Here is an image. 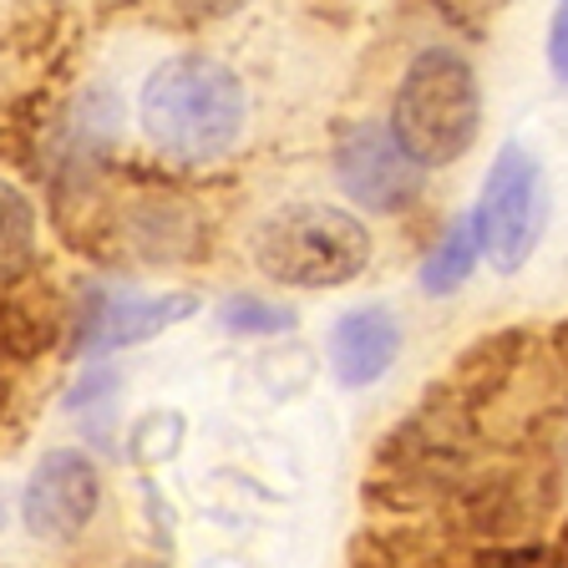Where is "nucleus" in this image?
I'll list each match as a JSON object with an SVG mask.
<instances>
[{"label":"nucleus","instance_id":"nucleus-14","mask_svg":"<svg viewBox=\"0 0 568 568\" xmlns=\"http://www.w3.org/2000/svg\"><path fill=\"white\" fill-rule=\"evenodd\" d=\"M112 390H118V371H87L82 381H77V390H71L67 396V406L71 412H87V406H97L102 402V396H112Z\"/></svg>","mask_w":568,"mask_h":568},{"label":"nucleus","instance_id":"nucleus-13","mask_svg":"<svg viewBox=\"0 0 568 568\" xmlns=\"http://www.w3.org/2000/svg\"><path fill=\"white\" fill-rule=\"evenodd\" d=\"M138 6H148V16H158L168 26H203L234 16L244 0H138Z\"/></svg>","mask_w":568,"mask_h":568},{"label":"nucleus","instance_id":"nucleus-11","mask_svg":"<svg viewBox=\"0 0 568 568\" xmlns=\"http://www.w3.org/2000/svg\"><path fill=\"white\" fill-rule=\"evenodd\" d=\"M473 264H477V234H473V219H467V224H452L447 234H442V244L426 254L422 290L426 295H447V290H457V284L473 274Z\"/></svg>","mask_w":568,"mask_h":568},{"label":"nucleus","instance_id":"nucleus-10","mask_svg":"<svg viewBox=\"0 0 568 568\" xmlns=\"http://www.w3.org/2000/svg\"><path fill=\"white\" fill-rule=\"evenodd\" d=\"M36 270V203L0 178V284Z\"/></svg>","mask_w":568,"mask_h":568},{"label":"nucleus","instance_id":"nucleus-2","mask_svg":"<svg viewBox=\"0 0 568 568\" xmlns=\"http://www.w3.org/2000/svg\"><path fill=\"white\" fill-rule=\"evenodd\" d=\"M477 128H483V92L473 61L452 47H426L406 67L390 102L396 142L422 168H447L477 142Z\"/></svg>","mask_w":568,"mask_h":568},{"label":"nucleus","instance_id":"nucleus-9","mask_svg":"<svg viewBox=\"0 0 568 568\" xmlns=\"http://www.w3.org/2000/svg\"><path fill=\"white\" fill-rule=\"evenodd\" d=\"M396 351H402V331H396V320L381 305L351 310L331 331V366L341 376V386H371V381H381L396 366Z\"/></svg>","mask_w":568,"mask_h":568},{"label":"nucleus","instance_id":"nucleus-12","mask_svg":"<svg viewBox=\"0 0 568 568\" xmlns=\"http://www.w3.org/2000/svg\"><path fill=\"white\" fill-rule=\"evenodd\" d=\"M219 325L229 335H280L295 325V310L290 305H274V300H260V295H229L219 305Z\"/></svg>","mask_w":568,"mask_h":568},{"label":"nucleus","instance_id":"nucleus-18","mask_svg":"<svg viewBox=\"0 0 568 568\" xmlns=\"http://www.w3.org/2000/svg\"><path fill=\"white\" fill-rule=\"evenodd\" d=\"M544 568H568V523L558 528V538H554V548H548Z\"/></svg>","mask_w":568,"mask_h":568},{"label":"nucleus","instance_id":"nucleus-5","mask_svg":"<svg viewBox=\"0 0 568 568\" xmlns=\"http://www.w3.org/2000/svg\"><path fill=\"white\" fill-rule=\"evenodd\" d=\"M335 178L371 213H402L422 199V163L381 122H351L335 142Z\"/></svg>","mask_w":568,"mask_h":568},{"label":"nucleus","instance_id":"nucleus-17","mask_svg":"<svg viewBox=\"0 0 568 568\" xmlns=\"http://www.w3.org/2000/svg\"><path fill=\"white\" fill-rule=\"evenodd\" d=\"M548 355H554V366L568 376V320L554 325V335H548Z\"/></svg>","mask_w":568,"mask_h":568},{"label":"nucleus","instance_id":"nucleus-15","mask_svg":"<svg viewBox=\"0 0 568 568\" xmlns=\"http://www.w3.org/2000/svg\"><path fill=\"white\" fill-rule=\"evenodd\" d=\"M548 67H554V77L568 87V0H558L554 26H548Z\"/></svg>","mask_w":568,"mask_h":568},{"label":"nucleus","instance_id":"nucleus-7","mask_svg":"<svg viewBox=\"0 0 568 568\" xmlns=\"http://www.w3.org/2000/svg\"><path fill=\"white\" fill-rule=\"evenodd\" d=\"M102 508V473L87 452L57 447L36 462L31 483L21 493V523L41 544H67Z\"/></svg>","mask_w":568,"mask_h":568},{"label":"nucleus","instance_id":"nucleus-8","mask_svg":"<svg viewBox=\"0 0 568 568\" xmlns=\"http://www.w3.org/2000/svg\"><path fill=\"white\" fill-rule=\"evenodd\" d=\"M71 331V305L57 284L47 280H11L0 290V361H41L47 351H57L61 335Z\"/></svg>","mask_w":568,"mask_h":568},{"label":"nucleus","instance_id":"nucleus-1","mask_svg":"<svg viewBox=\"0 0 568 568\" xmlns=\"http://www.w3.org/2000/svg\"><path fill=\"white\" fill-rule=\"evenodd\" d=\"M138 118L148 142L163 158L213 163V158H224L244 138L248 97H244V82L224 61L203 57V51H183V57H168L142 82Z\"/></svg>","mask_w":568,"mask_h":568},{"label":"nucleus","instance_id":"nucleus-6","mask_svg":"<svg viewBox=\"0 0 568 568\" xmlns=\"http://www.w3.org/2000/svg\"><path fill=\"white\" fill-rule=\"evenodd\" d=\"M199 310L193 295H112V290H97L82 284V295L71 300V351L82 355H102V351H128V345L153 341L158 331L189 320Z\"/></svg>","mask_w":568,"mask_h":568},{"label":"nucleus","instance_id":"nucleus-16","mask_svg":"<svg viewBox=\"0 0 568 568\" xmlns=\"http://www.w3.org/2000/svg\"><path fill=\"white\" fill-rule=\"evenodd\" d=\"M437 6L452 16V21L467 26V31H483V26L497 16V6H503V0H437Z\"/></svg>","mask_w":568,"mask_h":568},{"label":"nucleus","instance_id":"nucleus-3","mask_svg":"<svg viewBox=\"0 0 568 568\" xmlns=\"http://www.w3.org/2000/svg\"><path fill=\"white\" fill-rule=\"evenodd\" d=\"M254 264L290 290H335L371 264L366 224L331 203H290L254 229Z\"/></svg>","mask_w":568,"mask_h":568},{"label":"nucleus","instance_id":"nucleus-19","mask_svg":"<svg viewBox=\"0 0 568 568\" xmlns=\"http://www.w3.org/2000/svg\"><path fill=\"white\" fill-rule=\"evenodd\" d=\"M0 528H6V503H0Z\"/></svg>","mask_w":568,"mask_h":568},{"label":"nucleus","instance_id":"nucleus-4","mask_svg":"<svg viewBox=\"0 0 568 568\" xmlns=\"http://www.w3.org/2000/svg\"><path fill=\"white\" fill-rule=\"evenodd\" d=\"M544 173L523 148H503L497 163L487 168L483 199H477L473 213V234L477 248L497 264L503 274L523 270L528 254L538 248V234H544Z\"/></svg>","mask_w":568,"mask_h":568}]
</instances>
